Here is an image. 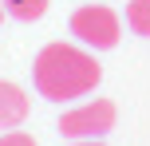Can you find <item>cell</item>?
<instances>
[{"label":"cell","instance_id":"obj_1","mask_svg":"<svg viewBox=\"0 0 150 146\" xmlns=\"http://www.w3.org/2000/svg\"><path fill=\"white\" fill-rule=\"evenodd\" d=\"M32 79H36V91L52 103H67V99H83L99 87L103 79V67H99L95 51L83 44H47L44 51L36 55V67H32Z\"/></svg>","mask_w":150,"mask_h":146},{"label":"cell","instance_id":"obj_2","mask_svg":"<svg viewBox=\"0 0 150 146\" xmlns=\"http://www.w3.org/2000/svg\"><path fill=\"white\" fill-rule=\"evenodd\" d=\"M71 36L91 51H111L122 36V20L107 4H83L71 12Z\"/></svg>","mask_w":150,"mask_h":146},{"label":"cell","instance_id":"obj_3","mask_svg":"<svg viewBox=\"0 0 150 146\" xmlns=\"http://www.w3.org/2000/svg\"><path fill=\"white\" fill-rule=\"evenodd\" d=\"M115 118H119V111H115L111 99H91V103H79V107L59 115V134L71 138V142L103 138L107 130H115Z\"/></svg>","mask_w":150,"mask_h":146},{"label":"cell","instance_id":"obj_4","mask_svg":"<svg viewBox=\"0 0 150 146\" xmlns=\"http://www.w3.org/2000/svg\"><path fill=\"white\" fill-rule=\"evenodd\" d=\"M28 111H32V99L24 95V87L0 79V130H16L28 118Z\"/></svg>","mask_w":150,"mask_h":146},{"label":"cell","instance_id":"obj_5","mask_svg":"<svg viewBox=\"0 0 150 146\" xmlns=\"http://www.w3.org/2000/svg\"><path fill=\"white\" fill-rule=\"evenodd\" d=\"M127 28L134 32V36L150 39V0H130L127 4Z\"/></svg>","mask_w":150,"mask_h":146},{"label":"cell","instance_id":"obj_6","mask_svg":"<svg viewBox=\"0 0 150 146\" xmlns=\"http://www.w3.org/2000/svg\"><path fill=\"white\" fill-rule=\"evenodd\" d=\"M4 8H8V16L32 24V20H40V16L47 12V0H4Z\"/></svg>","mask_w":150,"mask_h":146},{"label":"cell","instance_id":"obj_7","mask_svg":"<svg viewBox=\"0 0 150 146\" xmlns=\"http://www.w3.org/2000/svg\"><path fill=\"white\" fill-rule=\"evenodd\" d=\"M0 146H36V138L28 130H8V134H0Z\"/></svg>","mask_w":150,"mask_h":146},{"label":"cell","instance_id":"obj_8","mask_svg":"<svg viewBox=\"0 0 150 146\" xmlns=\"http://www.w3.org/2000/svg\"><path fill=\"white\" fill-rule=\"evenodd\" d=\"M71 146H103L99 138H79V142H71Z\"/></svg>","mask_w":150,"mask_h":146},{"label":"cell","instance_id":"obj_9","mask_svg":"<svg viewBox=\"0 0 150 146\" xmlns=\"http://www.w3.org/2000/svg\"><path fill=\"white\" fill-rule=\"evenodd\" d=\"M4 16H8V8H4V0H0V20H4Z\"/></svg>","mask_w":150,"mask_h":146}]
</instances>
